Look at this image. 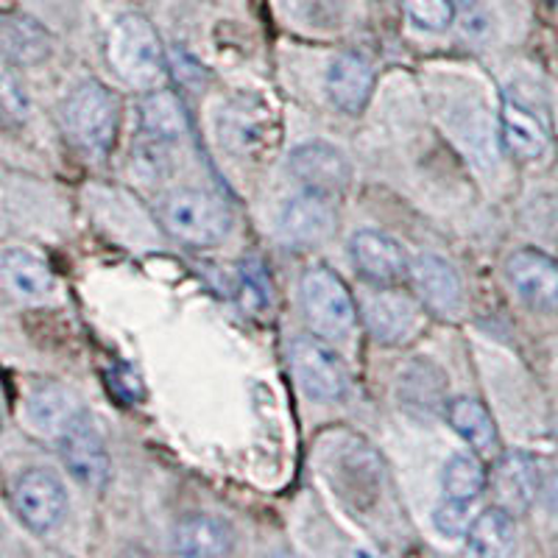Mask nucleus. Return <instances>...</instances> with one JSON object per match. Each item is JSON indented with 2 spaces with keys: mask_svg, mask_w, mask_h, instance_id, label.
Listing matches in <instances>:
<instances>
[{
  "mask_svg": "<svg viewBox=\"0 0 558 558\" xmlns=\"http://www.w3.org/2000/svg\"><path fill=\"white\" fill-rule=\"evenodd\" d=\"M445 377L430 363H413L402 375L400 393L405 405L425 408V411H438L445 405Z\"/></svg>",
  "mask_w": 558,
  "mask_h": 558,
  "instance_id": "obj_24",
  "label": "nucleus"
},
{
  "mask_svg": "<svg viewBox=\"0 0 558 558\" xmlns=\"http://www.w3.org/2000/svg\"><path fill=\"white\" fill-rule=\"evenodd\" d=\"M291 173L305 184L307 191L322 193V196H338L347 191L349 179H352L343 151L324 140H313V143L293 148Z\"/></svg>",
  "mask_w": 558,
  "mask_h": 558,
  "instance_id": "obj_9",
  "label": "nucleus"
},
{
  "mask_svg": "<svg viewBox=\"0 0 558 558\" xmlns=\"http://www.w3.org/2000/svg\"><path fill=\"white\" fill-rule=\"evenodd\" d=\"M506 277L517 296L533 307L558 305V263L539 248H520L506 260Z\"/></svg>",
  "mask_w": 558,
  "mask_h": 558,
  "instance_id": "obj_10",
  "label": "nucleus"
},
{
  "mask_svg": "<svg viewBox=\"0 0 558 558\" xmlns=\"http://www.w3.org/2000/svg\"><path fill=\"white\" fill-rule=\"evenodd\" d=\"M0 271H3L7 286L12 288L17 296L39 299L45 296V293L53 291L51 268L45 266L37 254L23 252V248H12V252L3 254Z\"/></svg>",
  "mask_w": 558,
  "mask_h": 558,
  "instance_id": "obj_23",
  "label": "nucleus"
},
{
  "mask_svg": "<svg viewBox=\"0 0 558 558\" xmlns=\"http://www.w3.org/2000/svg\"><path fill=\"white\" fill-rule=\"evenodd\" d=\"M291 366L299 386L313 400H338L347 391V372L322 338H296L291 343Z\"/></svg>",
  "mask_w": 558,
  "mask_h": 558,
  "instance_id": "obj_6",
  "label": "nucleus"
},
{
  "mask_svg": "<svg viewBox=\"0 0 558 558\" xmlns=\"http://www.w3.org/2000/svg\"><path fill=\"white\" fill-rule=\"evenodd\" d=\"M441 486H445V495L452 497V500L470 502L488 486V472L477 456H456L447 461Z\"/></svg>",
  "mask_w": 558,
  "mask_h": 558,
  "instance_id": "obj_25",
  "label": "nucleus"
},
{
  "mask_svg": "<svg viewBox=\"0 0 558 558\" xmlns=\"http://www.w3.org/2000/svg\"><path fill=\"white\" fill-rule=\"evenodd\" d=\"M447 416H450V425L456 427L458 436H461L466 445L475 447L477 452L488 456V452L497 450V445H500L497 425L481 400L456 397V400H450V405H447Z\"/></svg>",
  "mask_w": 558,
  "mask_h": 558,
  "instance_id": "obj_20",
  "label": "nucleus"
},
{
  "mask_svg": "<svg viewBox=\"0 0 558 558\" xmlns=\"http://www.w3.org/2000/svg\"><path fill=\"white\" fill-rule=\"evenodd\" d=\"M305 322L322 341H341L355 330L357 307L347 282L327 266H316L302 277Z\"/></svg>",
  "mask_w": 558,
  "mask_h": 558,
  "instance_id": "obj_4",
  "label": "nucleus"
},
{
  "mask_svg": "<svg viewBox=\"0 0 558 558\" xmlns=\"http://www.w3.org/2000/svg\"><path fill=\"white\" fill-rule=\"evenodd\" d=\"M140 129L154 140H177L187 132L182 101L168 89H154L140 101Z\"/></svg>",
  "mask_w": 558,
  "mask_h": 558,
  "instance_id": "obj_22",
  "label": "nucleus"
},
{
  "mask_svg": "<svg viewBox=\"0 0 558 558\" xmlns=\"http://www.w3.org/2000/svg\"><path fill=\"white\" fill-rule=\"evenodd\" d=\"M375 89V73L355 53H343L332 62L327 73V93L341 112L357 114L372 98Z\"/></svg>",
  "mask_w": 558,
  "mask_h": 558,
  "instance_id": "obj_17",
  "label": "nucleus"
},
{
  "mask_svg": "<svg viewBox=\"0 0 558 558\" xmlns=\"http://www.w3.org/2000/svg\"><path fill=\"white\" fill-rule=\"evenodd\" d=\"M408 277H411L413 291H416V296L422 299V305L427 311L441 318H452L461 313V277H458V271L445 257H438V254H418L416 260L408 266Z\"/></svg>",
  "mask_w": 558,
  "mask_h": 558,
  "instance_id": "obj_8",
  "label": "nucleus"
},
{
  "mask_svg": "<svg viewBox=\"0 0 558 558\" xmlns=\"http://www.w3.org/2000/svg\"><path fill=\"white\" fill-rule=\"evenodd\" d=\"M363 316H366L368 332L388 347L408 341L422 324L416 302L393 291H380L368 296Z\"/></svg>",
  "mask_w": 558,
  "mask_h": 558,
  "instance_id": "obj_14",
  "label": "nucleus"
},
{
  "mask_svg": "<svg viewBox=\"0 0 558 558\" xmlns=\"http://www.w3.org/2000/svg\"><path fill=\"white\" fill-rule=\"evenodd\" d=\"M514 514L502 506H492L472 520L466 531V550L486 558L506 556L514 547Z\"/></svg>",
  "mask_w": 558,
  "mask_h": 558,
  "instance_id": "obj_21",
  "label": "nucleus"
},
{
  "mask_svg": "<svg viewBox=\"0 0 558 558\" xmlns=\"http://www.w3.org/2000/svg\"><path fill=\"white\" fill-rule=\"evenodd\" d=\"M542 497H545L547 511L558 520V475H550L547 481H542Z\"/></svg>",
  "mask_w": 558,
  "mask_h": 558,
  "instance_id": "obj_29",
  "label": "nucleus"
},
{
  "mask_svg": "<svg viewBox=\"0 0 558 558\" xmlns=\"http://www.w3.org/2000/svg\"><path fill=\"white\" fill-rule=\"evenodd\" d=\"M121 126V98L101 82H84L64 101V129L87 157H107Z\"/></svg>",
  "mask_w": 558,
  "mask_h": 558,
  "instance_id": "obj_1",
  "label": "nucleus"
},
{
  "mask_svg": "<svg viewBox=\"0 0 558 558\" xmlns=\"http://www.w3.org/2000/svg\"><path fill=\"white\" fill-rule=\"evenodd\" d=\"M173 547L182 556H223L232 550V531L216 517H187L173 531Z\"/></svg>",
  "mask_w": 558,
  "mask_h": 558,
  "instance_id": "obj_18",
  "label": "nucleus"
},
{
  "mask_svg": "<svg viewBox=\"0 0 558 558\" xmlns=\"http://www.w3.org/2000/svg\"><path fill=\"white\" fill-rule=\"evenodd\" d=\"M14 511L23 525L34 533H48L64 520L68 511V495L64 486L53 472L28 470L14 483Z\"/></svg>",
  "mask_w": 558,
  "mask_h": 558,
  "instance_id": "obj_5",
  "label": "nucleus"
},
{
  "mask_svg": "<svg viewBox=\"0 0 558 558\" xmlns=\"http://www.w3.org/2000/svg\"><path fill=\"white\" fill-rule=\"evenodd\" d=\"M159 221L184 246L207 248L221 243L232 229L229 207L207 191H173L159 202Z\"/></svg>",
  "mask_w": 558,
  "mask_h": 558,
  "instance_id": "obj_2",
  "label": "nucleus"
},
{
  "mask_svg": "<svg viewBox=\"0 0 558 558\" xmlns=\"http://www.w3.org/2000/svg\"><path fill=\"white\" fill-rule=\"evenodd\" d=\"M338 209L332 204V196L311 193L293 198L282 209V235L299 246H316L324 243L336 232Z\"/></svg>",
  "mask_w": 558,
  "mask_h": 558,
  "instance_id": "obj_13",
  "label": "nucleus"
},
{
  "mask_svg": "<svg viewBox=\"0 0 558 558\" xmlns=\"http://www.w3.org/2000/svg\"><path fill=\"white\" fill-rule=\"evenodd\" d=\"M51 53V37L37 20L26 14H0V57L7 62L28 68Z\"/></svg>",
  "mask_w": 558,
  "mask_h": 558,
  "instance_id": "obj_15",
  "label": "nucleus"
},
{
  "mask_svg": "<svg viewBox=\"0 0 558 558\" xmlns=\"http://www.w3.org/2000/svg\"><path fill=\"white\" fill-rule=\"evenodd\" d=\"M433 522H436L438 533H445L447 539H461V536H466V531H470L472 525L470 508H466V502L463 500H452V497H447V500L436 508Z\"/></svg>",
  "mask_w": 558,
  "mask_h": 558,
  "instance_id": "obj_27",
  "label": "nucleus"
},
{
  "mask_svg": "<svg viewBox=\"0 0 558 558\" xmlns=\"http://www.w3.org/2000/svg\"><path fill=\"white\" fill-rule=\"evenodd\" d=\"M352 260L361 277L383 288L397 286L400 279H405L408 266H411L400 243L375 229H363L352 238Z\"/></svg>",
  "mask_w": 558,
  "mask_h": 558,
  "instance_id": "obj_12",
  "label": "nucleus"
},
{
  "mask_svg": "<svg viewBox=\"0 0 558 558\" xmlns=\"http://www.w3.org/2000/svg\"><path fill=\"white\" fill-rule=\"evenodd\" d=\"M82 413L84 411L76 405V397L64 391L62 386H39L28 397V418L37 430L48 433V436H62Z\"/></svg>",
  "mask_w": 558,
  "mask_h": 558,
  "instance_id": "obj_19",
  "label": "nucleus"
},
{
  "mask_svg": "<svg viewBox=\"0 0 558 558\" xmlns=\"http://www.w3.org/2000/svg\"><path fill=\"white\" fill-rule=\"evenodd\" d=\"M59 450L70 475L89 488H101L109 477V456L101 433L89 422L87 413L59 436Z\"/></svg>",
  "mask_w": 558,
  "mask_h": 558,
  "instance_id": "obj_7",
  "label": "nucleus"
},
{
  "mask_svg": "<svg viewBox=\"0 0 558 558\" xmlns=\"http://www.w3.org/2000/svg\"><path fill=\"white\" fill-rule=\"evenodd\" d=\"M112 70L132 87H154L166 76V57L157 32L143 14H123L107 39Z\"/></svg>",
  "mask_w": 558,
  "mask_h": 558,
  "instance_id": "obj_3",
  "label": "nucleus"
},
{
  "mask_svg": "<svg viewBox=\"0 0 558 558\" xmlns=\"http://www.w3.org/2000/svg\"><path fill=\"white\" fill-rule=\"evenodd\" d=\"M28 101L23 89L9 76H0V123L3 126H23L26 123Z\"/></svg>",
  "mask_w": 558,
  "mask_h": 558,
  "instance_id": "obj_28",
  "label": "nucleus"
},
{
  "mask_svg": "<svg viewBox=\"0 0 558 558\" xmlns=\"http://www.w3.org/2000/svg\"><path fill=\"white\" fill-rule=\"evenodd\" d=\"M492 492H495L497 506H502L511 514H522L542 495L539 466L525 452H508L497 461L495 472L488 477Z\"/></svg>",
  "mask_w": 558,
  "mask_h": 558,
  "instance_id": "obj_11",
  "label": "nucleus"
},
{
  "mask_svg": "<svg viewBox=\"0 0 558 558\" xmlns=\"http://www.w3.org/2000/svg\"><path fill=\"white\" fill-rule=\"evenodd\" d=\"M405 17L425 32H445L452 23V0H402Z\"/></svg>",
  "mask_w": 558,
  "mask_h": 558,
  "instance_id": "obj_26",
  "label": "nucleus"
},
{
  "mask_svg": "<svg viewBox=\"0 0 558 558\" xmlns=\"http://www.w3.org/2000/svg\"><path fill=\"white\" fill-rule=\"evenodd\" d=\"M500 137L506 151L522 162L542 157L547 148V132L542 121L514 98H502Z\"/></svg>",
  "mask_w": 558,
  "mask_h": 558,
  "instance_id": "obj_16",
  "label": "nucleus"
}]
</instances>
